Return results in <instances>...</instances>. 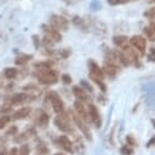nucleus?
Segmentation results:
<instances>
[{
    "mask_svg": "<svg viewBox=\"0 0 155 155\" xmlns=\"http://www.w3.org/2000/svg\"><path fill=\"white\" fill-rule=\"evenodd\" d=\"M35 76L38 78L39 82H41L42 85H53L58 81L59 75L58 71L54 69H46V70H38L35 73Z\"/></svg>",
    "mask_w": 155,
    "mask_h": 155,
    "instance_id": "1",
    "label": "nucleus"
},
{
    "mask_svg": "<svg viewBox=\"0 0 155 155\" xmlns=\"http://www.w3.org/2000/svg\"><path fill=\"white\" fill-rule=\"evenodd\" d=\"M70 116V113H67V111H62V113H58V115L56 116L54 119V124L56 126L63 131V132H73V128H71V117Z\"/></svg>",
    "mask_w": 155,
    "mask_h": 155,
    "instance_id": "2",
    "label": "nucleus"
},
{
    "mask_svg": "<svg viewBox=\"0 0 155 155\" xmlns=\"http://www.w3.org/2000/svg\"><path fill=\"white\" fill-rule=\"evenodd\" d=\"M102 69H103L104 76H107L110 80H114L119 75V73L121 71L120 64L117 62H115V61H105Z\"/></svg>",
    "mask_w": 155,
    "mask_h": 155,
    "instance_id": "3",
    "label": "nucleus"
},
{
    "mask_svg": "<svg viewBox=\"0 0 155 155\" xmlns=\"http://www.w3.org/2000/svg\"><path fill=\"white\" fill-rule=\"evenodd\" d=\"M46 101H48V102L51 103L52 109H53L57 114H58V113H62V111L64 110V103H63L61 96H59L57 92H54V91L47 92V94H46Z\"/></svg>",
    "mask_w": 155,
    "mask_h": 155,
    "instance_id": "4",
    "label": "nucleus"
},
{
    "mask_svg": "<svg viewBox=\"0 0 155 155\" xmlns=\"http://www.w3.org/2000/svg\"><path fill=\"white\" fill-rule=\"evenodd\" d=\"M130 45L140 54L144 56L145 54V50H147V39L143 35H133L132 38L128 39Z\"/></svg>",
    "mask_w": 155,
    "mask_h": 155,
    "instance_id": "5",
    "label": "nucleus"
},
{
    "mask_svg": "<svg viewBox=\"0 0 155 155\" xmlns=\"http://www.w3.org/2000/svg\"><path fill=\"white\" fill-rule=\"evenodd\" d=\"M120 50L124 52V54L126 56V58H127V61L130 62V64H131V65H134V67H137V68L142 67V64H140V59H139V56H138L137 51H136L132 46H128V44H127L126 46L121 47Z\"/></svg>",
    "mask_w": 155,
    "mask_h": 155,
    "instance_id": "6",
    "label": "nucleus"
},
{
    "mask_svg": "<svg viewBox=\"0 0 155 155\" xmlns=\"http://www.w3.org/2000/svg\"><path fill=\"white\" fill-rule=\"evenodd\" d=\"M50 24L59 31H67L69 28L68 19L64 18L63 16H59V15H51L50 16Z\"/></svg>",
    "mask_w": 155,
    "mask_h": 155,
    "instance_id": "7",
    "label": "nucleus"
},
{
    "mask_svg": "<svg viewBox=\"0 0 155 155\" xmlns=\"http://www.w3.org/2000/svg\"><path fill=\"white\" fill-rule=\"evenodd\" d=\"M70 115H71V119H73L74 124H75V125H76V127L81 131V133L84 134V137H85L86 139H88V140H92V132H91V130H90L88 125H87L84 120H81L76 114L74 115V114H71V113H70Z\"/></svg>",
    "mask_w": 155,
    "mask_h": 155,
    "instance_id": "8",
    "label": "nucleus"
},
{
    "mask_svg": "<svg viewBox=\"0 0 155 155\" xmlns=\"http://www.w3.org/2000/svg\"><path fill=\"white\" fill-rule=\"evenodd\" d=\"M87 111H88L90 121H92L96 125L97 128H101L102 127V117H101V114H99L98 108L92 102L87 104Z\"/></svg>",
    "mask_w": 155,
    "mask_h": 155,
    "instance_id": "9",
    "label": "nucleus"
},
{
    "mask_svg": "<svg viewBox=\"0 0 155 155\" xmlns=\"http://www.w3.org/2000/svg\"><path fill=\"white\" fill-rule=\"evenodd\" d=\"M41 29L45 34V36H47L48 39H51L53 42H59L62 40V34L59 30L54 29L52 25L50 24H41Z\"/></svg>",
    "mask_w": 155,
    "mask_h": 155,
    "instance_id": "10",
    "label": "nucleus"
},
{
    "mask_svg": "<svg viewBox=\"0 0 155 155\" xmlns=\"http://www.w3.org/2000/svg\"><path fill=\"white\" fill-rule=\"evenodd\" d=\"M73 93H74L75 98H78V101L82 102L84 104L91 103V97L88 96V93L86 92L85 88H82V87H80V86H74V87H73Z\"/></svg>",
    "mask_w": 155,
    "mask_h": 155,
    "instance_id": "11",
    "label": "nucleus"
},
{
    "mask_svg": "<svg viewBox=\"0 0 155 155\" xmlns=\"http://www.w3.org/2000/svg\"><path fill=\"white\" fill-rule=\"evenodd\" d=\"M74 109H75V111H76V115H78L81 120H84L85 122L90 121V116H88L87 108L85 107V104H84L82 102L76 101V102L74 103Z\"/></svg>",
    "mask_w": 155,
    "mask_h": 155,
    "instance_id": "12",
    "label": "nucleus"
},
{
    "mask_svg": "<svg viewBox=\"0 0 155 155\" xmlns=\"http://www.w3.org/2000/svg\"><path fill=\"white\" fill-rule=\"evenodd\" d=\"M87 65H88V75H93V76H97L99 79H104V73H103V69L93 61V59H88L87 62Z\"/></svg>",
    "mask_w": 155,
    "mask_h": 155,
    "instance_id": "13",
    "label": "nucleus"
},
{
    "mask_svg": "<svg viewBox=\"0 0 155 155\" xmlns=\"http://www.w3.org/2000/svg\"><path fill=\"white\" fill-rule=\"evenodd\" d=\"M31 99H34V97L29 93H16L10 98V104H22Z\"/></svg>",
    "mask_w": 155,
    "mask_h": 155,
    "instance_id": "14",
    "label": "nucleus"
},
{
    "mask_svg": "<svg viewBox=\"0 0 155 155\" xmlns=\"http://www.w3.org/2000/svg\"><path fill=\"white\" fill-rule=\"evenodd\" d=\"M57 143H58V145H59L64 151H67V153H73V143H71V140H70L67 136H61V137H58Z\"/></svg>",
    "mask_w": 155,
    "mask_h": 155,
    "instance_id": "15",
    "label": "nucleus"
},
{
    "mask_svg": "<svg viewBox=\"0 0 155 155\" xmlns=\"http://www.w3.org/2000/svg\"><path fill=\"white\" fill-rule=\"evenodd\" d=\"M150 19L151 21L149 22V24L144 28V33H145V35H147L149 41L155 42V17H153Z\"/></svg>",
    "mask_w": 155,
    "mask_h": 155,
    "instance_id": "16",
    "label": "nucleus"
},
{
    "mask_svg": "<svg viewBox=\"0 0 155 155\" xmlns=\"http://www.w3.org/2000/svg\"><path fill=\"white\" fill-rule=\"evenodd\" d=\"M30 111H31V109H30V108H28V107L21 108V109H18V110H16V111L13 113V115H12V119H15V120L25 119V117H28V115L30 114Z\"/></svg>",
    "mask_w": 155,
    "mask_h": 155,
    "instance_id": "17",
    "label": "nucleus"
},
{
    "mask_svg": "<svg viewBox=\"0 0 155 155\" xmlns=\"http://www.w3.org/2000/svg\"><path fill=\"white\" fill-rule=\"evenodd\" d=\"M71 22L74 23L75 27L80 28L82 31H87V30H88V28H87V22H86L82 17H80V16H74V17L71 18Z\"/></svg>",
    "mask_w": 155,
    "mask_h": 155,
    "instance_id": "18",
    "label": "nucleus"
},
{
    "mask_svg": "<svg viewBox=\"0 0 155 155\" xmlns=\"http://www.w3.org/2000/svg\"><path fill=\"white\" fill-rule=\"evenodd\" d=\"M52 67H53V62L50 61V59L34 63V68H35L36 70H46V69H51Z\"/></svg>",
    "mask_w": 155,
    "mask_h": 155,
    "instance_id": "19",
    "label": "nucleus"
},
{
    "mask_svg": "<svg viewBox=\"0 0 155 155\" xmlns=\"http://www.w3.org/2000/svg\"><path fill=\"white\" fill-rule=\"evenodd\" d=\"M113 42L119 48H121V47H124V46H126L128 44V38L125 36V35H117V36H114L113 38Z\"/></svg>",
    "mask_w": 155,
    "mask_h": 155,
    "instance_id": "20",
    "label": "nucleus"
},
{
    "mask_svg": "<svg viewBox=\"0 0 155 155\" xmlns=\"http://www.w3.org/2000/svg\"><path fill=\"white\" fill-rule=\"evenodd\" d=\"M31 58H33L31 54H28V53H21L19 56L16 57V61H15V62H16L17 65H24V64H27Z\"/></svg>",
    "mask_w": 155,
    "mask_h": 155,
    "instance_id": "21",
    "label": "nucleus"
},
{
    "mask_svg": "<svg viewBox=\"0 0 155 155\" xmlns=\"http://www.w3.org/2000/svg\"><path fill=\"white\" fill-rule=\"evenodd\" d=\"M48 121H50L48 114H46V113H40V115L38 116V125H39L41 128H46L47 125H48Z\"/></svg>",
    "mask_w": 155,
    "mask_h": 155,
    "instance_id": "22",
    "label": "nucleus"
},
{
    "mask_svg": "<svg viewBox=\"0 0 155 155\" xmlns=\"http://www.w3.org/2000/svg\"><path fill=\"white\" fill-rule=\"evenodd\" d=\"M90 76V79L101 88V91L102 92H107V85H105V82H104V79H99V78H97V76H93V75H88Z\"/></svg>",
    "mask_w": 155,
    "mask_h": 155,
    "instance_id": "23",
    "label": "nucleus"
},
{
    "mask_svg": "<svg viewBox=\"0 0 155 155\" xmlns=\"http://www.w3.org/2000/svg\"><path fill=\"white\" fill-rule=\"evenodd\" d=\"M17 75H18V70H17L16 68H6V69L4 70V76H5L6 79H8V80L15 79Z\"/></svg>",
    "mask_w": 155,
    "mask_h": 155,
    "instance_id": "24",
    "label": "nucleus"
},
{
    "mask_svg": "<svg viewBox=\"0 0 155 155\" xmlns=\"http://www.w3.org/2000/svg\"><path fill=\"white\" fill-rule=\"evenodd\" d=\"M75 149H76V153L79 155H84V153H85V145L81 142V139H76L75 140Z\"/></svg>",
    "mask_w": 155,
    "mask_h": 155,
    "instance_id": "25",
    "label": "nucleus"
},
{
    "mask_svg": "<svg viewBox=\"0 0 155 155\" xmlns=\"http://www.w3.org/2000/svg\"><path fill=\"white\" fill-rule=\"evenodd\" d=\"M120 153H121V155H133L134 149L130 145H122L120 148Z\"/></svg>",
    "mask_w": 155,
    "mask_h": 155,
    "instance_id": "26",
    "label": "nucleus"
},
{
    "mask_svg": "<svg viewBox=\"0 0 155 155\" xmlns=\"http://www.w3.org/2000/svg\"><path fill=\"white\" fill-rule=\"evenodd\" d=\"M126 142H127V145H130V147H132V148H134V147H137V145H138L137 139H136V138H134V136H132V134L126 136Z\"/></svg>",
    "mask_w": 155,
    "mask_h": 155,
    "instance_id": "27",
    "label": "nucleus"
},
{
    "mask_svg": "<svg viewBox=\"0 0 155 155\" xmlns=\"http://www.w3.org/2000/svg\"><path fill=\"white\" fill-rule=\"evenodd\" d=\"M30 153V149L27 144H23L18 150H17V155H29Z\"/></svg>",
    "mask_w": 155,
    "mask_h": 155,
    "instance_id": "28",
    "label": "nucleus"
},
{
    "mask_svg": "<svg viewBox=\"0 0 155 155\" xmlns=\"http://www.w3.org/2000/svg\"><path fill=\"white\" fill-rule=\"evenodd\" d=\"M58 54H59V57H62V58H68V57L71 54V50H70V48H62V50L58 51Z\"/></svg>",
    "mask_w": 155,
    "mask_h": 155,
    "instance_id": "29",
    "label": "nucleus"
},
{
    "mask_svg": "<svg viewBox=\"0 0 155 155\" xmlns=\"http://www.w3.org/2000/svg\"><path fill=\"white\" fill-rule=\"evenodd\" d=\"M147 57H148V59H149L150 62L155 63V47H154V46L149 48V51H148V54H147Z\"/></svg>",
    "mask_w": 155,
    "mask_h": 155,
    "instance_id": "30",
    "label": "nucleus"
},
{
    "mask_svg": "<svg viewBox=\"0 0 155 155\" xmlns=\"http://www.w3.org/2000/svg\"><path fill=\"white\" fill-rule=\"evenodd\" d=\"M143 16L147 17V18H153V17H155V6H153L151 8L147 10V11L143 13Z\"/></svg>",
    "mask_w": 155,
    "mask_h": 155,
    "instance_id": "31",
    "label": "nucleus"
},
{
    "mask_svg": "<svg viewBox=\"0 0 155 155\" xmlns=\"http://www.w3.org/2000/svg\"><path fill=\"white\" fill-rule=\"evenodd\" d=\"M10 120H11L10 116H0V128H4L10 122Z\"/></svg>",
    "mask_w": 155,
    "mask_h": 155,
    "instance_id": "32",
    "label": "nucleus"
},
{
    "mask_svg": "<svg viewBox=\"0 0 155 155\" xmlns=\"http://www.w3.org/2000/svg\"><path fill=\"white\" fill-rule=\"evenodd\" d=\"M109 5L111 6H116V5H121V4H126V2H130L131 0H107Z\"/></svg>",
    "mask_w": 155,
    "mask_h": 155,
    "instance_id": "33",
    "label": "nucleus"
},
{
    "mask_svg": "<svg viewBox=\"0 0 155 155\" xmlns=\"http://www.w3.org/2000/svg\"><path fill=\"white\" fill-rule=\"evenodd\" d=\"M61 80H62V82H63V84L69 85V84L71 82V76H70L69 74H63V75L61 76Z\"/></svg>",
    "mask_w": 155,
    "mask_h": 155,
    "instance_id": "34",
    "label": "nucleus"
},
{
    "mask_svg": "<svg viewBox=\"0 0 155 155\" xmlns=\"http://www.w3.org/2000/svg\"><path fill=\"white\" fill-rule=\"evenodd\" d=\"M101 7H102V5H101L99 1H97V0H92V2H91V8H92V10H99Z\"/></svg>",
    "mask_w": 155,
    "mask_h": 155,
    "instance_id": "35",
    "label": "nucleus"
},
{
    "mask_svg": "<svg viewBox=\"0 0 155 155\" xmlns=\"http://www.w3.org/2000/svg\"><path fill=\"white\" fill-rule=\"evenodd\" d=\"M33 42H34V46H35V48H39V47H40V44H41V41H40V38H39L38 35H33Z\"/></svg>",
    "mask_w": 155,
    "mask_h": 155,
    "instance_id": "36",
    "label": "nucleus"
},
{
    "mask_svg": "<svg viewBox=\"0 0 155 155\" xmlns=\"http://www.w3.org/2000/svg\"><path fill=\"white\" fill-rule=\"evenodd\" d=\"M153 147H155V136H153L147 143V148H153Z\"/></svg>",
    "mask_w": 155,
    "mask_h": 155,
    "instance_id": "37",
    "label": "nucleus"
},
{
    "mask_svg": "<svg viewBox=\"0 0 155 155\" xmlns=\"http://www.w3.org/2000/svg\"><path fill=\"white\" fill-rule=\"evenodd\" d=\"M81 85L85 87V90H88L90 92H92V90H93V88H92V86H91L90 84H87L85 80H82V81H81Z\"/></svg>",
    "mask_w": 155,
    "mask_h": 155,
    "instance_id": "38",
    "label": "nucleus"
},
{
    "mask_svg": "<svg viewBox=\"0 0 155 155\" xmlns=\"http://www.w3.org/2000/svg\"><path fill=\"white\" fill-rule=\"evenodd\" d=\"M17 132V127L16 126H11V128L7 130V134H15Z\"/></svg>",
    "mask_w": 155,
    "mask_h": 155,
    "instance_id": "39",
    "label": "nucleus"
},
{
    "mask_svg": "<svg viewBox=\"0 0 155 155\" xmlns=\"http://www.w3.org/2000/svg\"><path fill=\"white\" fill-rule=\"evenodd\" d=\"M0 155H10V153H7V151H1Z\"/></svg>",
    "mask_w": 155,
    "mask_h": 155,
    "instance_id": "40",
    "label": "nucleus"
},
{
    "mask_svg": "<svg viewBox=\"0 0 155 155\" xmlns=\"http://www.w3.org/2000/svg\"><path fill=\"white\" fill-rule=\"evenodd\" d=\"M151 124H153V125H154V127H155V119H153V120H151Z\"/></svg>",
    "mask_w": 155,
    "mask_h": 155,
    "instance_id": "41",
    "label": "nucleus"
},
{
    "mask_svg": "<svg viewBox=\"0 0 155 155\" xmlns=\"http://www.w3.org/2000/svg\"><path fill=\"white\" fill-rule=\"evenodd\" d=\"M54 155H65V154H63V153H56Z\"/></svg>",
    "mask_w": 155,
    "mask_h": 155,
    "instance_id": "42",
    "label": "nucleus"
},
{
    "mask_svg": "<svg viewBox=\"0 0 155 155\" xmlns=\"http://www.w3.org/2000/svg\"><path fill=\"white\" fill-rule=\"evenodd\" d=\"M150 2H155V0H150Z\"/></svg>",
    "mask_w": 155,
    "mask_h": 155,
    "instance_id": "43",
    "label": "nucleus"
},
{
    "mask_svg": "<svg viewBox=\"0 0 155 155\" xmlns=\"http://www.w3.org/2000/svg\"><path fill=\"white\" fill-rule=\"evenodd\" d=\"M131 1H132V0H131Z\"/></svg>",
    "mask_w": 155,
    "mask_h": 155,
    "instance_id": "44",
    "label": "nucleus"
}]
</instances>
